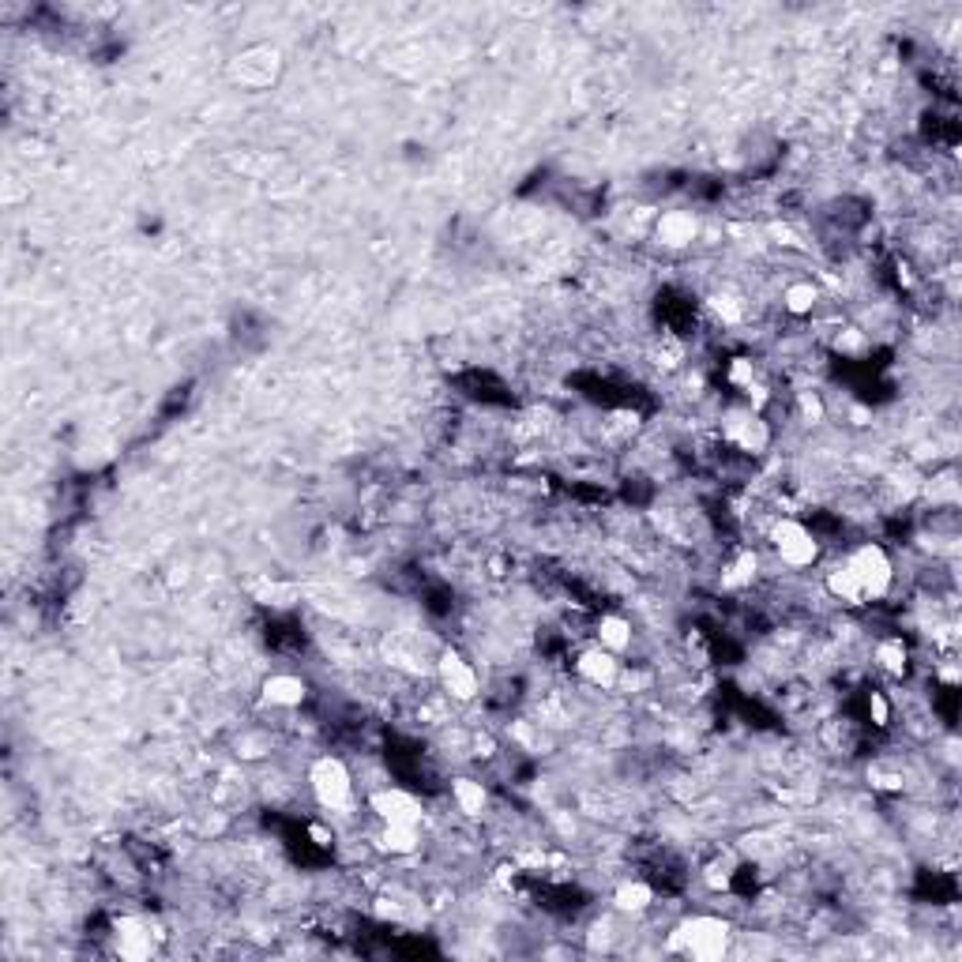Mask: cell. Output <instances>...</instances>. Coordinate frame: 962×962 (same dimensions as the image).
Listing matches in <instances>:
<instances>
[{
  "label": "cell",
  "mask_w": 962,
  "mask_h": 962,
  "mask_svg": "<svg viewBox=\"0 0 962 962\" xmlns=\"http://www.w3.org/2000/svg\"><path fill=\"white\" fill-rule=\"evenodd\" d=\"M726 947H730V925L711 914L688 917V921H681L677 929L669 932V951L684 955V959H722Z\"/></svg>",
  "instance_id": "1"
},
{
  "label": "cell",
  "mask_w": 962,
  "mask_h": 962,
  "mask_svg": "<svg viewBox=\"0 0 962 962\" xmlns=\"http://www.w3.org/2000/svg\"><path fill=\"white\" fill-rule=\"evenodd\" d=\"M846 572L857 579V587H861V598L865 602H876V598H884L887 590H891V579H895V568H891V557H887L880 545H857L854 553L846 557Z\"/></svg>",
  "instance_id": "2"
},
{
  "label": "cell",
  "mask_w": 962,
  "mask_h": 962,
  "mask_svg": "<svg viewBox=\"0 0 962 962\" xmlns=\"http://www.w3.org/2000/svg\"><path fill=\"white\" fill-rule=\"evenodd\" d=\"M309 786H312V797L324 808H331V812H335V808H346L350 797H354V778L346 771V763L335 760V756H320V760L312 763Z\"/></svg>",
  "instance_id": "3"
},
{
  "label": "cell",
  "mask_w": 962,
  "mask_h": 962,
  "mask_svg": "<svg viewBox=\"0 0 962 962\" xmlns=\"http://www.w3.org/2000/svg\"><path fill=\"white\" fill-rule=\"evenodd\" d=\"M771 545H775V553L782 557V564H790V568H808V564H816V557H820L816 534H812L805 523H797V519H778L775 527H771Z\"/></svg>",
  "instance_id": "4"
},
{
  "label": "cell",
  "mask_w": 962,
  "mask_h": 962,
  "mask_svg": "<svg viewBox=\"0 0 962 962\" xmlns=\"http://www.w3.org/2000/svg\"><path fill=\"white\" fill-rule=\"evenodd\" d=\"M279 49H267V46H256V49H245L237 61L230 64V76L241 83V87H252V91H260V87H271L275 79H279Z\"/></svg>",
  "instance_id": "5"
},
{
  "label": "cell",
  "mask_w": 962,
  "mask_h": 962,
  "mask_svg": "<svg viewBox=\"0 0 962 962\" xmlns=\"http://www.w3.org/2000/svg\"><path fill=\"white\" fill-rule=\"evenodd\" d=\"M436 677H440V684H444V692H448L451 699H463L466 703V699L478 696V673H474V666L466 662L463 654H455V651L440 654Z\"/></svg>",
  "instance_id": "6"
},
{
  "label": "cell",
  "mask_w": 962,
  "mask_h": 962,
  "mask_svg": "<svg viewBox=\"0 0 962 962\" xmlns=\"http://www.w3.org/2000/svg\"><path fill=\"white\" fill-rule=\"evenodd\" d=\"M369 808H373L380 823H421V805L414 793L406 790H376L369 797Z\"/></svg>",
  "instance_id": "7"
},
{
  "label": "cell",
  "mask_w": 962,
  "mask_h": 962,
  "mask_svg": "<svg viewBox=\"0 0 962 962\" xmlns=\"http://www.w3.org/2000/svg\"><path fill=\"white\" fill-rule=\"evenodd\" d=\"M575 669H579V677L587 684H594V688H613L617 677H621V662H617V654L606 651V647H587V651L579 654Z\"/></svg>",
  "instance_id": "8"
},
{
  "label": "cell",
  "mask_w": 962,
  "mask_h": 962,
  "mask_svg": "<svg viewBox=\"0 0 962 962\" xmlns=\"http://www.w3.org/2000/svg\"><path fill=\"white\" fill-rule=\"evenodd\" d=\"M264 703L267 707H282V711H290V707H301L305 703V696H309V688H305V681L301 677H294V673H271L264 681Z\"/></svg>",
  "instance_id": "9"
},
{
  "label": "cell",
  "mask_w": 962,
  "mask_h": 962,
  "mask_svg": "<svg viewBox=\"0 0 962 962\" xmlns=\"http://www.w3.org/2000/svg\"><path fill=\"white\" fill-rule=\"evenodd\" d=\"M699 233V222L692 211H666V215L658 218V241L666 245V249H688L692 241H696Z\"/></svg>",
  "instance_id": "10"
},
{
  "label": "cell",
  "mask_w": 962,
  "mask_h": 962,
  "mask_svg": "<svg viewBox=\"0 0 962 962\" xmlns=\"http://www.w3.org/2000/svg\"><path fill=\"white\" fill-rule=\"evenodd\" d=\"M117 951H121L125 959H147V955L155 951L147 925L136 921V917H121V921H117Z\"/></svg>",
  "instance_id": "11"
},
{
  "label": "cell",
  "mask_w": 962,
  "mask_h": 962,
  "mask_svg": "<svg viewBox=\"0 0 962 962\" xmlns=\"http://www.w3.org/2000/svg\"><path fill=\"white\" fill-rule=\"evenodd\" d=\"M726 433H730L733 444H741L745 451H763L767 448V440H771L767 421L756 418V414H733L730 425H726Z\"/></svg>",
  "instance_id": "12"
},
{
  "label": "cell",
  "mask_w": 962,
  "mask_h": 962,
  "mask_svg": "<svg viewBox=\"0 0 962 962\" xmlns=\"http://www.w3.org/2000/svg\"><path fill=\"white\" fill-rule=\"evenodd\" d=\"M598 647H606V651L621 654L632 647V624L624 621V617H617V613H606L602 621H598Z\"/></svg>",
  "instance_id": "13"
},
{
  "label": "cell",
  "mask_w": 962,
  "mask_h": 962,
  "mask_svg": "<svg viewBox=\"0 0 962 962\" xmlns=\"http://www.w3.org/2000/svg\"><path fill=\"white\" fill-rule=\"evenodd\" d=\"M380 846H384L388 854H414V850L421 846L418 823H384Z\"/></svg>",
  "instance_id": "14"
},
{
  "label": "cell",
  "mask_w": 962,
  "mask_h": 962,
  "mask_svg": "<svg viewBox=\"0 0 962 962\" xmlns=\"http://www.w3.org/2000/svg\"><path fill=\"white\" fill-rule=\"evenodd\" d=\"M651 902H654V891L651 884H643V880H624V884L613 891V906H617L621 914H643Z\"/></svg>",
  "instance_id": "15"
},
{
  "label": "cell",
  "mask_w": 962,
  "mask_h": 962,
  "mask_svg": "<svg viewBox=\"0 0 962 962\" xmlns=\"http://www.w3.org/2000/svg\"><path fill=\"white\" fill-rule=\"evenodd\" d=\"M451 793H455V805H459V812H466V816H481V812H485V805H489V793H485V786H481V782H474V778H455Z\"/></svg>",
  "instance_id": "16"
},
{
  "label": "cell",
  "mask_w": 962,
  "mask_h": 962,
  "mask_svg": "<svg viewBox=\"0 0 962 962\" xmlns=\"http://www.w3.org/2000/svg\"><path fill=\"white\" fill-rule=\"evenodd\" d=\"M816 301H820V290H816L812 282H790L786 294H782V305H786L793 316H808V312L816 309Z\"/></svg>",
  "instance_id": "17"
},
{
  "label": "cell",
  "mask_w": 962,
  "mask_h": 962,
  "mask_svg": "<svg viewBox=\"0 0 962 962\" xmlns=\"http://www.w3.org/2000/svg\"><path fill=\"white\" fill-rule=\"evenodd\" d=\"M827 590L835 594L838 602H846V606H861V602H865V598H861V587H857V579L846 572V564L835 568V572H827Z\"/></svg>",
  "instance_id": "18"
},
{
  "label": "cell",
  "mask_w": 962,
  "mask_h": 962,
  "mask_svg": "<svg viewBox=\"0 0 962 962\" xmlns=\"http://www.w3.org/2000/svg\"><path fill=\"white\" fill-rule=\"evenodd\" d=\"M876 662H880V669H884V673H891V677H902V673H906V647H902L899 639H887V643H880V647H876Z\"/></svg>",
  "instance_id": "19"
},
{
  "label": "cell",
  "mask_w": 962,
  "mask_h": 962,
  "mask_svg": "<svg viewBox=\"0 0 962 962\" xmlns=\"http://www.w3.org/2000/svg\"><path fill=\"white\" fill-rule=\"evenodd\" d=\"M711 309L718 312V320L722 324H737L741 316H745V309L733 301V297H726V294H718V297H711Z\"/></svg>",
  "instance_id": "20"
},
{
  "label": "cell",
  "mask_w": 962,
  "mask_h": 962,
  "mask_svg": "<svg viewBox=\"0 0 962 962\" xmlns=\"http://www.w3.org/2000/svg\"><path fill=\"white\" fill-rule=\"evenodd\" d=\"M869 718L876 726H887V722H891V703L884 699V692H869Z\"/></svg>",
  "instance_id": "21"
},
{
  "label": "cell",
  "mask_w": 962,
  "mask_h": 962,
  "mask_svg": "<svg viewBox=\"0 0 962 962\" xmlns=\"http://www.w3.org/2000/svg\"><path fill=\"white\" fill-rule=\"evenodd\" d=\"M733 384H745V388H752V361H745V357H737L733 361Z\"/></svg>",
  "instance_id": "22"
}]
</instances>
